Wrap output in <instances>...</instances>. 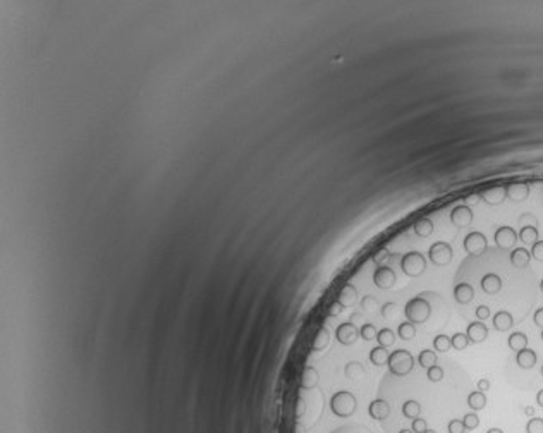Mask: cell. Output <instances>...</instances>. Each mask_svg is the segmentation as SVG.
<instances>
[{
  "mask_svg": "<svg viewBox=\"0 0 543 433\" xmlns=\"http://www.w3.org/2000/svg\"><path fill=\"white\" fill-rule=\"evenodd\" d=\"M404 315L408 318V322H411L414 325L420 323H426L432 315V306L425 298L421 296H416V298L409 299L404 306Z\"/></svg>",
  "mask_w": 543,
  "mask_h": 433,
  "instance_id": "1",
  "label": "cell"
},
{
  "mask_svg": "<svg viewBox=\"0 0 543 433\" xmlns=\"http://www.w3.org/2000/svg\"><path fill=\"white\" fill-rule=\"evenodd\" d=\"M389 371L396 376H406L413 371L414 368V358L408 349H397V351L390 352L389 361H387Z\"/></svg>",
  "mask_w": 543,
  "mask_h": 433,
  "instance_id": "2",
  "label": "cell"
},
{
  "mask_svg": "<svg viewBox=\"0 0 543 433\" xmlns=\"http://www.w3.org/2000/svg\"><path fill=\"white\" fill-rule=\"evenodd\" d=\"M330 409L339 418H349L356 411V397L349 390H339L332 395Z\"/></svg>",
  "mask_w": 543,
  "mask_h": 433,
  "instance_id": "3",
  "label": "cell"
},
{
  "mask_svg": "<svg viewBox=\"0 0 543 433\" xmlns=\"http://www.w3.org/2000/svg\"><path fill=\"white\" fill-rule=\"evenodd\" d=\"M401 270H402V274L411 277V279L421 277L426 270L425 255H421L420 251H409V253H406V255H402Z\"/></svg>",
  "mask_w": 543,
  "mask_h": 433,
  "instance_id": "4",
  "label": "cell"
},
{
  "mask_svg": "<svg viewBox=\"0 0 543 433\" xmlns=\"http://www.w3.org/2000/svg\"><path fill=\"white\" fill-rule=\"evenodd\" d=\"M454 258L452 246L445 241H437L430 246L428 250V260L430 263H433L435 267H447Z\"/></svg>",
  "mask_w": 543,
  "mask_h": 433,
  "instance_id": "5",
  "label": "cell"
},
{
  "mask_svg": "<svg viewBox=\"0 0 543 433\" xmlns=\"http://www.w3.org/2000/svg\"><path fill=\"white\" fill-rule=\"evenodd\" d=\"M462 248H464L466 255L471 256H480L483 255L488 248V241H486V236L480 231H473L469 234H466L464 241H462Z\"/></svg>",
  "mask_w": 543,
  "mask_h": 433,
  "instance_id": "6",
  "label": "cell"
},
{
  "mask_svg": "<svg viewBox=\"0 0 543 433\" xmlns=\"http://www.w3.org/2000/svg\"><path fill=\"white\" fill-rule=\"evenodd\" d=\"M517 239H519L517 238V232L509 226L498 227L495 234H493V241H495L497 248H500V250H514Z\"/></svg>",
  "mask_w": 543,
  "mask_h": 433,
  "instance_id": "7",
  "label": "cell"
},
{
  "mask_svg": "<svg viewBox=\"0 0 543 433\" xmlns=\"http://www.w3.org/2000/svg\"><path fill=\"white\" fill-rule=\"evenodd\" d=\"M397 275L396 272L392 270L390 267H385V265H380V267L375 268L373 272V284L378 289H390L396 286Z\"/></svg>",
  "mask_w": 543,
  "mask_h": 433,
  "instance_id": "8",
  "label": "cell"
},
{
  "mask_svg": "<svg viewBox=\"0 0 543 433\" xmlns=\"http://www.w3.org/2000/svg\"><path fill=\"white\" fill-rule=\"evenodd\" d=\"M450 222L457 229L469 227L473 224L471 206H468V204H457L456 208H452V211H450Z\"/></svg>",
  "mask_w": 543,
  "mask_h": 433,
  "instance_id": "9",
  "label": "cell"
},
{
  "mask_svg": "<svg viewBox=\"0 0 543 433\" xmlns=\"http://www.w3.org/2000/svg\"><path fill=\"white\" fill-rule=\"evenodd\" d=\"M357 335H359V330H357V328L351 322L340 323L339 327H337V330H335L337 342L342 344V346H351V344H354Z\"/></svg>",
  "mask_w": 543,
  "mask_h": 433,
  "instance_id": "10",
  "label": "cell"
},
{
  "mask_svg": "<svg viewBox=\"0 0 543 433\" xmlns=\"http://www.w3.org/2000/svg\"><path fill=\"white\" fill-rule=\"evenodd\" d=\"M505 198H507V191H505V186L488 187V189L481 191V194H480V199H483L486 204H492V206L504 203Z\"/></svg>",
  "mask_w": 543,
  "mask_h": 433,
  "instance_id": "11",
  "label": "cell"
},
{
  "mask_svg": "<svg viewBox=\"0 0 543 433\" xmlns=\"http://www.w3.org/2000/svg\"><path fill=\"white\" fill-rule=\"evenodd\" d=\"M466 335H468L469 342L473 344H480V342H485L486 337H488V328H486V325L483 322H471L468 323V328H466Z\"/></svg>",
  "mask_w": 543,
  "mask_h": 433,
  "instance_id": "12",
  "label": "cell"
},
{
  "mask_svg": "<svg viewBox=\"0 0 543 433\" xmlns=\"http://www.w3.org/2000/svg\"><path fill=\"white\" fill-rule=\"evenodd\" d=\"M454 299H456V303L459 304H469L474 298V289L471 284L468 282H459L454 286Z\"/></svg>",
  "mask_w": 543,
  "mask_h": 433,
  "instance_id": "13",
  "label": "cell"
},
{
  "mask_svg": "<svg viewBox=\"0 0 543 433\" xmlns=\"http://www.w3.org/2000/svg\"><path fill=\"white\" fill-rule=\"evenodd\" d=\"M480 286H481V291H483L485 294L493 296L502 289V279L497 274L490 272V274H485L483 277H481Z\"/></svg>",
  "mask_w": 543,
  "mask_h": 433,
  "instance_id": "14",
  "label": "cell"
},
{
  "mask_svg": "<svg viewBox=\"0 0 543 433\" xmlns=\"http://www.w3.org/2000/svg\"><path fill=\"white\" fill-rule=\"evenodd\" d=\"M368 414L377 421H384L390 414V406L387 400L384 399H375L370 402L368 406Z\"/></svg>",
  "mask_w": 543,
  "mask_h": 433,
  "instance_id": "15",
  "label": "cell"
},
{
  "mask_svg": "<svg viewBox=\"0 0 543 433\" xmlns=\"http://www.w3.org/2000/svg\"><path fill=\"white\" fill-rule=\"evenodd\" d=\"M492 323H493V328H495L497 332H507V330L512 328L514 318H512V315H510L509 311L500 310V311H497L495 315H493Z\"/></svg>",
  "mask_w": 543,
  "mask_h": 433,
  "instance_id": "16",
  "label": "cell"
},
{
  "mask_svg": "<svg viewBox=\"0 0 543 433\" xmlns=\"http://www.w3.org/2000/svg\"><path fill=\"white\" fill-rule=\"evenodd\" d=\"M505 191H507V198L516 203L524 201V199H528V196H529V186L528 184H522V182L505 186Z\"/></svg>",
  "mask_w": 543,
  "mask_h": 433,
  "instance_id": "17",
  "label": "cell"
},
{
  "mask_svg": "<svg viewBox=\"0 0 543 433\" xmlns=\"http://www.w3.org/2000/svg\"><path fill=\"white\" fill-rule=\"evenodd\" d=\"M531 262V253L529 250H526L524 246L522 248H514L510 251V263L514 265L516 268H526Z\"/></svg>",
  "mask_w": 543,
  "mask_h": 433,
  "instance_id": "18",
  "label": "cell"
},
{
  "mask_svg": "<svg viewBox=\"0 0 543 433\" xmlns=\"http://www.w3.org/2000/svg\"><path fill=\"white\" fill-rule=\"evenodd\" d=\"M536 359H538L536 352H534L533 349H529V347L522 349V351L517 352V356H516L517 366L522 368V370H531L534 364H536Z\"/></svg>",
  "mask_w": 543,
  "mask_h": 433,
  "instance_id": "19",
  "label": "cell"
},
{
  "mask_svg": "<svg viewBox=\"0 0 543 433\" xmlns=\"http://www.w3.org/2000/svg\"><path fill=\"white\" fill-rule=\"evenodd\" d=\"M356 287L352 286V284H345V286L342 287V291L339 292V299H337V303H340V306L342 308H349L352 303L356 301Z\"/></svg>",
  "mask_w": 543,
  "mask_h": 433,
  "instance_id": "20",
  "label": "cell"
},
{
  "mask_svg": "<svg viewBox=\"0 0 543 433\" xmlns=\"http://www.w3.org/2000/svg\"><path fill=\"white\" fill-rule=\"evenodd\" d=\"M517 238H519V241L524 246H533L536 241H540L538 239V229L534 226H522Z\"/></svg>",
  "mask_w": 543,
  "mask_h": 433,
  "instance_id": "21",
  "label": "cell"
},
{
  "mask_svg": "<svg viewBox=\"0 0 543 433\" xmlns=\"http://www.w3.org/2000/svg\"><path fill=\"white\" fill-rule=\"evenodd\" d=\"M507 344H509L510 351L519 352L522 349L528 347V337H526V334H522V332H512L507 339Z\"/></svg>",
  "mask_w": 543,
  "mask_h": 433,
  "instance_id": "22",
  "label": "cell"
},
{
  "mask_svg": "<svg viewBox=\"0 0 543 433\" xmlns=\"http://www.w3.org/2000/svg\"><path fill=\"white\" fill-rule=\"evenodd\" d=\"M389 356H390V352L387 351V347H382V346H377L370 351V361H372L375 366H384V364H387Z\"/></svg>",
  "mask_w": 543,
  "mask_h": 433,
  "instance_id": "23",
  "label": "cell"
},
{
  "mask_svg": "<svg viewBox=\"0 0 543 433\" xmlns=\"http://www.w3.org/2000/svg\"><path fill=\"white\" fill-rule=\"evenodd\" d=\"M420 412H421V406L418 400L408 399L404 404H402V414H404V418L416 419V418H420Z\"/></svg>",
  "mask_w": 543,
  "mask_h": 433,
  "instance_id": "24",
  "label": "cell"
},
{
  "mask_svg": "<svg viewBox=\"0 0 543 433\" xmlns=\"http://www.w3.org/2000/svg\"><path fill=\"white\" fill-rule=\"evenodd\" d=\"M468 406L471 407L473 411H481V409H485V406H486V395H485V392H480V390L469 392V395H468Z\"/></svg>",
  "mask_w": 543,
  "mask_h": 433,
  "instance_id": "25",
  "label": "cell"
},
{
  "mask_svg": "<svg viewBox=\"0 0 543 433\" xmlns=\"http://www.w3.org/2000/svg\"><path fill=\"white\" fill-rule=\"evenodd\" d=\"M414 234L418 238H428L433 234V222L430 219H420L414 224Z\"/></svg>",
  "mask_w": 543,
  "mask_h": 433,
  "instance_id": "26",
  "label": "cell"
},
{
  "mask_svg": "<svg viewBox=\"0 0 543 433\" xmlns=\"http://www.w3.org/2000/svg\"><path fill=\"white\" fill-rule=\"evenodd\" d=\"M377 342L382 347H392L394 342H396V334L390 328H382L377 334Z\"/></svg>",
  "mask_w": 543,
  "mask_h": 433,
  "instance_id": "27",
  "label": "cell"
},
{
  "mask_svg": "<svg viewBox=\"0 0 543 433\" xmlns=\"http://www.w3.org/2000/svg\"><path fill=\"white\" fill-rule=\"evenodd\" d=\"M418 364H420V366H423L425 370H428L430 366L437 364L435 351H432V349H423V351L418 354Z\"/></svg>",
  "mask_w": 543,
  "mask_h": 433,
  "instance_id": "28",
  "label": "cell"
},
{
  "mask_svg": "<svg viewBox=\"0 0 543 433\" xmlns=\"http://www.w3.org/2000/svg\"><path fill=\"white\" fill-rule=\"evenodd\" d=\"M397 335L401 337L402 340H411L416 337V325L411 322H402L399 323V328H397Z\"/></svg>",
  "mask_w": 543,
  "mask_h": 433,
  "instance_id": "29",
  "label": "cell"
},
{
  "mask_svg": "<svg viewBox=\"0 0 543 433\" xmlns=\"http://www.w3.org/2000/svg\"><path fill=\"white\" fill-rule=\"evenodd\" d=\"M301 383H303L304 388H313L316 383H318V373L313 366H308L303 373V378H301Z\"/></svg>",
  "mask_w": 543,
  "mask_h": 433,
  "instance_id": "30",
  "label": "cell"
},
{
  "mask_svg": "<svg viewBox=\"0 0 543 433\" xmlns=\"http://www.w3.org/2000/svg\"><path fill=\"white\" fill-rule=\"evenodd\" d=\"M450 344H452V347L456 349V351H464V349L469 346V339H468V335L462 334V332H456V334L450 337Z\"/></svg>",
  "mask_w": 543,
  "mask_h": 433,
  "instance_id": "31",
  "label": "cell"
},
{
  "mask_svg": "<svg viewBox=\"0 0 543 433\" xmlns=\"http://www.w3.org/2000/svg\"><path fill=\"white\" fill-rule=\"evenodd\" d=\"M328 340H330L328 330L327 328H320L318 334L315 337V342H313V351H321V349H325L328 344Z\"/></svg>",
  "mask_w": 543,
  "mask_h": 433,
  "instance_id": "32",
  "label": "cell"
},
{
  "mask_svg": "<svg viewBox=\"0 0 543 433\" xmlns=\"http://www.w3.org/2000/svg\"><path fill=\"white\" fill-rule=\"evenodd\" d=\"M433 347H435V351H438V352H447L449 349L452 347L450 337L445 334H438L435 339H433Z\"/></svg>",
  "mask_w": 543,
  "mask_h": 433,
  "instance_id": "33",
  "label": "cell"
},
{
  "mask_svg": "<svg viewBox=\"0 0 543 433\" xmlns=\"http://www.w3.org/2000/svg\"><path fill=\"white\" fill-rule=\"evenodd\" d=\"M361 375H365V370L361 366V363H356V361H351V363L345 364V376L351 380L359 378Z\"/></svg>",
  "mask_w": 543,
  "mask_h": 433,
  "instance_id": "34",
  "label": "cell"
},
{
  "mask_svg": "<svg viewBox=\"0 0 543 433\" xmlns=\"http://www.w3.org/2000/svg\"><path fill=\"white\" fill-rule=\"evenodd\" d=\"M377 334H378V330L375 328V325H373V323H365V325H361V328H359V337H361V339H363V340H373V339H377Z\"/></svg>",
  "mask_w": 543,
  "mask_h": 433,
  "instance_id": "35",
  "label": "cell"
},
{
  "mask_svg": "<svg viewBox=\"0 0 543 433\" xmlns=\"http://www.w3.org/2000/svg\"><path fill=\"white\" fill-rule=\"evenodd\" d=\"M426 378L433 383L440 382V380L444 378V370H442L438 364H433V366H430L428 370H426Z\"/></svg>",
  "mask_w": 543,
  "mask_h": 433,
  "instance_id": "36",
  "label": "cell"
},
{
  "mask_svg": "<svg viewBox=\"0 0 543 433\" xmlns=\"http://www.w3.org/2000/svg\"><path fill=\"white\" fill-rule=\"evenodd\" d=\"M526 433H543V418H529V421L526 423Z\"/></svg>",
  "mask_w": 543,
  "mask_h": 433,
  "instance_id": "37",
  "label": "cell"
},
{
  "mask_svg": "<svg viewBox=\"0 0 543 433\" xmlns=\"http://www.w3.org/2000/svg\"><path fill=\"white\" fill-rule=\"evenodd\" d=\"M462 423H464L466 430H474V428L480 426V418H478L476 412H466L464 418H462Z\"/></svg>",
  "mask_w": 543,
  "mask_h": 433,
  "instance_id": "38",
  "label": "cell"
},
{
  "mask_svg": "<svg viewBox=\"0 0 543 433\" xmlns=\"http://www.w3.org/2000/svg\"><path fill=\"white\" fill-rule=\"evenodd\" d=\"M531 258L536 260V262H543V241H536V243L531 246Z\"/></svg>",
  "mask_w": 543,
  "mask_h": 433,
  "instance_id": "39",
  "label": "cell"
},
{
  "mask_svg": "<svg viewBox=\"0 0 543 433\" xmlns=\"http://www.w3.org/2000/svg\"><path fill=\"white\" fill-rule=\"evenodd\" d=\"M447 430H449V433H464L466 426H464V423H462V419H450L447 424Z\"/></svg>",
  "mask_w": 543,
  "mask_h": 433,
  "instance_id": "40",
  "label": "cell"
},
{
  "mask_svg": "<svg viewBox=\"0 0 543 433\" xmlns=\"http://www.w3.org/2000/svg\"><path fill=\"white\" fill-rule=\"evenodd\" d=\"M411 430L414 433H425L428 430V423H426V419H423V418H416V419H413Z\"/></svg>",
  "mask_w": 543,
  "mask_h": 433,
  "instance_id": "41",
  "label": "cell"
},
{
  "mask_svg": "<svg viewBox=\"0 0 543 433\" xmlns=\"http://www.w3.org/2000/svg\"><path fill=\"white\" fill-rule=\"evenodd\" d=\"M476 316L480 322H485V320H488L490 316H492V311H490V308L486 306V304H480V306L476 308Z\"/></svg>",
  "mask_w": 543,
  "mask_h": 433,
  "instance_id": "42",
  "label": "cell"
},
{
  "mask_svg": "<svg viewBox=\"0 0 543 433\" xmlns=\"http://www.w3.org/2000/svg\"><path fill=\"white\" fill-rule=\"evenodd\" d=\"M389 256H390L389 250H380V251L377 253L375 256H373V262H375V263L378 265V267H380V265H382V262H385V260H387Z\"/></svg>",
  "mask_w": 543,
  "mask_h": 433,
  "instance_id": "43",
  "label": "cell"
},
{
  "mask_svg": "<svg viewBox=\"0 0 543 433\" xmlns=\"http://www.w3.org/2000/svg\"><path fill=\"white\" fill-rule=\"evenodd\" d=\"M533 322H534V325H536V327L543 328V308H538V310L534 311Z\"/></svg>",
  "mask_w": 543,
  "mask_h": 433,
  "instance_id": "44",
  "label": "cell"
},
{
  "mask_svg": "<svg viewBox=\"0 0 543 433\" xmlns=\"http://www.w3.org/2000/svg\"><path fill=\"white\" fill-rule=\"evenodd\" d=\"M394 308H396V304H394V303L384 304V308H382V316H384V318H390V316H392V315H390V310H394Z\"/></svg>",
  "mask_w": 543,
  "mask_h": 433,
  "instance_id": "45",
  "label": "cell"
},
{
  "mask_svg": "<svg viewBox=\"0 0 543 433\" xmlns=\"http://www.w3.org/2000/svg\"><path fill=\"white\" fill-rule=\"evenodd\" d=\"M478 390H480V392H488L490 390V380H486V378L478 380Z\"/></svg>",
  "mask_w": 543,
  "mask_h": 433,
  "instance_id": "46",
  "label": "cell"
},
{
  "mask_svg": "<svg viewBox=\"0 0 543 433\" xmlns=\"http://www.w3.org/2000/svg\"><path fill=\"white\" fill-rule=\"evenodd\" d=\"M340 310H342V306H340V303H333L332 308H330V316H337L340 313Z\"/></svg>",
  "mask_w": 543,
  "mask_h": 433,
  "instance_id": "47",
  "label": "cell"
},
{
  "mask_svg": "<svg viewBox=\"0 0 543 433\" xmlns=\"http://www.w3.org/2000/svg\"><path fill=\"white\" fill-rule=\"evenodd\" d=\"M478 201H480V196H476V194H471L466 198V204H468V206L469 204H476Z\"/></svg>",
  "mask_w": 543,
  "mask_h": 433,
  "instance_id": "48",
  "label": "cell"
},
{
  "mask_svg": "<svg viewBox=\"0 0 543 433\" xmlns=\"http://www.w3.org/2000/svg\"><path fill=\"white\" fill-rule=\"evenodd\" d=\"M524 414L529 416V418H533V416H534V407L533 406H526L524 407Z\"/></svg>",
  "mask_w": 543,
  "mask_h": 433,
  "instance_id": "49",
  "label": "cell"
},
{
  "mask_svg": "<svg viewBox=\"0 0 543 433\" xmlns=\"http://www.w3.org/2000/svg\"><path fill=\"white\" fill-rule=\"evenodd\" d=\"M536 404H538L540 407H543V388L536 394Z\"/></svg>",
  "mask_w": 543,
  "mask_h": 433,
  "instance_id": "50",
  "label": "cell"
},
{
  "mask_svg": "<svg viewBox=\"0 0 543 433\" xmlns=\"http://www.w3.org/2000/svg\"><path fill=\"white\" fill-rule=\"evenodd\" d=\"M486 433H504V431H502L500 428H490V430L486 431Z\"/></svg>",
  "mask_w": 543,
  "mask_h": 433,
  "instance_id": "51",
  "label": "cell"
},
{
  "mask_svg": "<svg viewBox=\"0 0 543 433\" xmlns=\"http://www.w3.org/2000/svg\"><path fill=\"white\" fill-rule=\"evenodd\" d=\"M399 433H414L413 430H408V428H404V430H401Z\"/></svg>",
  "mask_w": 543,
  "mask_h": 433,
  "instance_id": "52",
  "label": "cell"
},
{
  "mask_svg": "<svg viewBox=\"0 0 543 433\" xmlns=\"http://www.w3.org/2000/svg\"><path fill=\"white\" fill-rule=\"evenodd\" d=\"M425 433H437V431H435V430H432V428H428V430H426Z\"/></svg>",
  "mask_w": 543,
  "mask_h": 433,
  "instance_id": "53",
  "label": "cell"
},
{
  "mask_svg": "<svg viewBox=\"0 0 543 433\" xmlns=\"http://www.w3.org/2000/svg\"><path fill=\"white\" fill-rule=\"evenodd\" d=\"M540 291L543 292V279H541V282H540Z\"/></svg>",
  "mask_w": 543,
  "mask_h": 433,
  "instance_id": "54",
  "label": "cell"
},
{
  "mask_svg": "<svg viewBox=\"0 0 543 433\" xmlns=\"http://www.w3.org/2000/svg\"><path fill=\"white\" fill-rule=\"evenodd\" d=\"M540 337H541V340H543V328H541V334H540Z\"/></svg>",
  "mask_w": 543,
  "mask_h": 433,
  "instance_id": "55",
  "label": "cell"
},
{
  "mask_svg": "<svg viewBox=\"0 0 543 433\" xmlns=\"http://www.w3.org/2000/svg\"><path fill=\"white\" fill-rule=\"evenodd\" d=\"M540 373H541V376H543V366H541V370H540Z\"/></svg>",
  "mask_w": 543,
  "mask_h": 433,
  "instance_id": "56",
  "label": "cell"
}]
</instances>
